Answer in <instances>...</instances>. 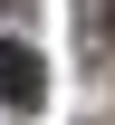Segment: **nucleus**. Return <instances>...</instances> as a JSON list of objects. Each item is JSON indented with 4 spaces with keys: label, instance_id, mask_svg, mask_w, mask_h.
I'll use <instances>...</instances> for the list:
<instances>
[{
    "label": "nucleus",
    "instance_id": "nucleus-1",
    "mask_svg": "<svg viewBox=\"0 0 115 125\" xmlns=\"http://www.w3.org/2000/svg\"><path fill=\"white\" fill-rule=\"evenodd\" d=\"M38 96H48V58H38L29 39H0V106L10 115H38Z\"/></svg>",
    "mask_w": 115,
    "mask_h": 125
},
{
    "label": "nucleus",
    "instance_id": "nucleus-2",
    "mask_svg": "<svg viewBox=\"0 0 115 125\" xmlns=\"http://www.w3.org/2000/svg\"><path fill=\"white\" fill-rule=\"evenodd\" d=\"M86 39H96V48H115V0H96V19H86Z\"/></svg>",
    "mask_w": 115,
    "mask_h": 125
}]
</instances>
